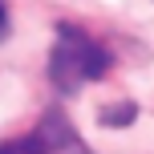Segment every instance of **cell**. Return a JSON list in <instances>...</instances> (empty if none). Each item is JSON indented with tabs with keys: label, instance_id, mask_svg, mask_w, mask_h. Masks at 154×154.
Wrapping results in <instances>:
<instances>
[{
	"label": "cell",
	"instance_id": "cell-2",
	"mask_svg": "<svg viewBox=\"0 0 154 154\" xmlns=\"http://www.w3.org/2000/svg\"><path fill=\"white\" fill-rule=\"evenodd\" d=\"M32 138H37L41 154H89V150H85V142L77 138V130L69 126V118H65L61 109L45 114V122L37 126Z\"/></svg>",
	"mask_w": 154,
	"mask_h": 154
},
{
	"label": "cell",
	"instance_id": "cell-5",
	"mask_svg": "<svg viewBox=\"0 0 154 154\" xmlns=\"http://www.w3.org/2000/svg\"><path fill=\"white\" fill-rule=\"evenodd\" d=\"M8 37V0H0V41Z\"/></svg>",
	"mask_w": 154,
	"mask_h": 154
},
{
	"label": "cell",
	"instance_id": "cell-3",
	"mask_svg": "<svg viewBox=\"0 0 154 154\" xmlns=\"http://www.w3.org/2000/svg\"><path fill=\"white\" fill-rule=\"evenodd\" d=\"M134 118H138V109H134L130 101H122V106H109L106 114H101V126H130Z\"/></svg>",
	"mask_w": 154,
	"mask_h": 154
},
{
	"label": "cell",
	"instance_id": "cell-4",
	"mask_svg": "<svg viewBox=\"0 0 154 154\" xmlns=\"http://www.w3.org/2000/svg\"><path fill=\"white\" fill-rule=\"evenodd\" d=\"M0 154H41V146H37V138H12L0 146Z\"/></svg>",
	"mask_w": 154,
	"mask_h": 154
},
{
	"label": "cell",
	"instance_id": "cell-1",
	"mask_svg": "<svg viewBox=\"0 0 154 154\" xmlns=\"http://www.w3.org/2000/svg\"><path fill=\"white\" fill-rule=\"evenodd\" d=\"M106 69H109V53L97 41H89L73 24H61L57 29V45L49 53V77H53V85L61 93H77L81 85L97 81Z\"/></svg>",
	"mask_w": 154,
	"mask_h": 154
}]
</instances>
